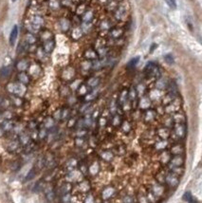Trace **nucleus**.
Returning a JSON list of instances; mask_svg holds the SVG:
<instances>
[{"instance_id":"1","label":"nucleus","mask_w":202,"mask_h":203,"mask_svg":"<svg viewBox=\"0 0 202 203\" xmlns=\"http://www.w3.org/2000/svg\"><path fill=\"white\" fill-rule=\"evenodd\" d=\"M107 32H108V36L110 38H112V39H115V40L120 39V38H122V36L124 35V33H125L124 29L119 28V27H113Z\"/></svg>"},{"instance_id":"2","label":"nucleus","mask_w":202,"mask_h":203,"mask_svg":"<svg viewBox=\"0 0 202 203\" xmlns=\"http://www.w3.org/2000/svg\"><path fill=\"white\" fill-rule=\"evenodd\" d=\"M17 35H18V28L17 26H14L12 29V32L10 34V44L11 46H13L15 41H16V38H17Z\"/></svg>"},{"instance_id":"3","label":"nucleus","mask_w":202,"mask_h":203,"mask_svg":"<svg viewBox=\"0 0 202 203\" xmlns=\"http://www.w3.org/2000/svg\"><path fill=\"white\" fill-rule=\"evenodd\" d=\"M11 74V67H4L0 69V76L2 78H7Z\"/></svg>"},{"instance_id":"4","label":"nucleus","mask_w":202,"mask_h":203,"mask_svg":"<svg viewBox=\"0 0 202 203\" xmlns=\"http://www.w3.org/2000/svg\"><path fill=\"white\" fill-rule=\"evenodd\" d=\"M175 132H176V134H177L178 136H179V137H183V136H184V134H185V127H184V126H182V125H180V124H179V125L176 127Z\"/></svg>"},{"instance_id":"5","label":"nucleus","mask_w":202,"mask_h":203,"mask_svg":"<svg viewBox=\"0 0 202 203\" xmlns=\"http://www.w3.org/2000/svg\"><path fill=\"white\" fill-rule=\"evenodd\" d=\"M141 5L147 11H150L152 9V3H151L150 0H142V1H141Z\"/></svg>"},{"instance_id":"6","label":"nucleus","mask_w":202,"mask_h":203,"mask_svg":"<svg viewBox=\"0 0 202 203\" xmlns=\"http://www.w3.org/2000/svg\"><path fill=\"white\" fill-rule=\"evenodd\" d=\"M172 162H173V164H174L175 166H179V165H181V163L183 162V160H182V158H181L179 156H177V157H175V158L172 159Z\"/></svg>"},{"instance_id":"7","label":"nucleus","mask_w":202,"mask_h":203,"mask_svg":"<svg viewBox=\"0 0 202 203\" xmlns=\"http://www.w3.org/2000/svg\"><path fill=\"white\" fill-rule=\"evenodd\" d=\"M53 46H54V43H53L52 41L50 42V41H48V42L45 44V47H44V48H45V51H46L47 52H50V51H52V49H53Z\"/></svg>"},{"instance_id":"8","label":"nucleus","mask_w":202,"mask_h":203,"mask_svg":"<svg viewBox=\"0 0 202 203\" xmlns=\"http://www.w3.org/2000/svg\"><path fill=\"white\" fill-rule=\"evenodd\" d=\"M19 80L21 81L23 84H27L29 82V78H28V76L25 73H21L19 75Z\"/></svg>"},{"instance_id":"9","label":"nucleus","mask_w":202,"mask_h":203,"mask_svg":"<svg viewBox=\"0 0 202 203\" xmlns=\"http://www.w3.org/2000/svg\"><path fill=\"white\" fill-rule=\"evenodd\" d=\"M164 59H165V62H166L167 64H169V65L174 64V58H173L172 54H167V55L164 57Z\"/></svg>"},{"instance_id":"10","label":"nucleus","mask_w":202,"mask_h":203,"mask_svg":"<svg viewBox=\"0 0 202 203\" xmlns=\"http://www.w3.org/2000/svg\"><path fill=\"white\" fill-rule=\"evenodd\" d=\"M138 61H139V57H136V58L132 59V60L128 63L127 67H134L136 66V64L138 63Z\"/></svg>"},{"instance_id":"11","label":"nucleus","mask_w":202,"mask_h":203,"mask_svg":"<svg viewBox=\"0 0 202 203\" xmlns=\"http://www.w3.org/2000/svg\"><path fill=\"white\" fill-rule=\"evenodd\" d=\"M46 195H47V198H48L50 201H52V200L54 199V193H53V191H50V192H48Z\"/></svg>"},{"instance_id":"12","label":"nucleus","mask_w":202,"mask_h":203,"mask_svg":"<svg viewBox=\"0 0 202 203\" xmlns=\"http://www.w3.org/2000/svg\"><path fill=\"white\" fill-rule=\"evenodd\" d=\"M34 175H35V172H34V170L32 169V170H30V171H29V173L28 174V176H27L26 179H27V180H30V179L34 177Z\"/></svg>"},{"instance_id":"13","label":"nucleus","mask_w":202,"mask_h":203,"mask_svg":"<svg viewBox=\"0 0 202 203\" xmlns=\"http://www.w3.org/2000/svg\"><path fill=\"white\" fill-rule=\"evenodd\" d=\"M183 199L184 200H187V201H192V195L189 192L185 193V195H183Z\"/></svg>"},{"instance_id":"14","label":"nucleus","mask_w":202,"mask_h":203,"mask_svg":"<svg viewBox=\"0 0 202 203\" xmlns=\"http://www.w3.org/2000/svg\"><path fill=\"white\" fill-rule=\"evenodd\" d=\"M125 203H133V199H132V197L127 196V197L125 199Z\"/></svg>"},{"instance_id":"15","label":"nucleus","mask_w":202,"mask_h":203,"mask_svg":"<svg viewBox=\"0 0 202 203\" xmlns=\"http://www.w3.org/2000/svg\"><path fill=\"white\" fill-rule=\"evenodd\" d=\"M2 104H3V99H2L1 97H0V106L2 105Z\"/></svg>"},{"instance_id":"16","label":"nucleus","mask_w":202,"mask_h":203,"mask_svg":"<svg viewBox=\"0 0 202 203\" xmlns=\"http://www.w3.org/2000/svg\"><path fill=\"white\" fill-rule=\"evenodd\" d=\"M13 2H14V1H16V0H13Z\"/></svg>"}]
</instances>
